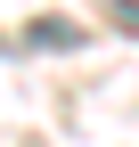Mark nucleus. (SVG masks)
<instances>
[{
    "mask_svg": "<svg viewBox=\"0 0 139 147\" xmlns=\"http://www.w3.org/2000/svg\"><path fill=\"white\" fill-rule=\"evenodd\" d=\"M25 41H33V49H82V41H90V33H82L74 16H41V25H33Z\"/></svg>",
    "mask_w": 139,
    "mask_h": 147,
    "instance_id": "obj_1",
    "label": "nucleus"
},
{
    "mask_svg": "<svg viewBox=\"0 0 139 147\" xmlns=\"http://www.w3.org/2000/svg\"><path fill=\"white\" fill-rule=\"evenodd\" d=\"M115 25H123V33H139V0H115Z\"/></svg>",
    "mask_w": 139,
    "mask_h": 147,
    "instance_id": "obj_2",
    "label": "nucleus"
}]
</instances>
